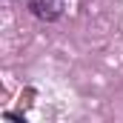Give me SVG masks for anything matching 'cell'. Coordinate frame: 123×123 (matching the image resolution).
I'll list each match as a JSON object with an SVG mask.
<instances>
[{"mask_svg": "<svg viewBox=\"0 0 123 123\" xmlns=\"http://www.w3.org/2000/svg\"><path fill=\"white\" fill-rule=\"evenodd\" d=\"M29 9L34 17H40V20H46V23H52V20H57L63 14V9H66V0H29Z\"/></svg>", "mask_w": 123, "mask_h": 123, "instance_id": "obj_1", "label": "cell"}]
</instances>
